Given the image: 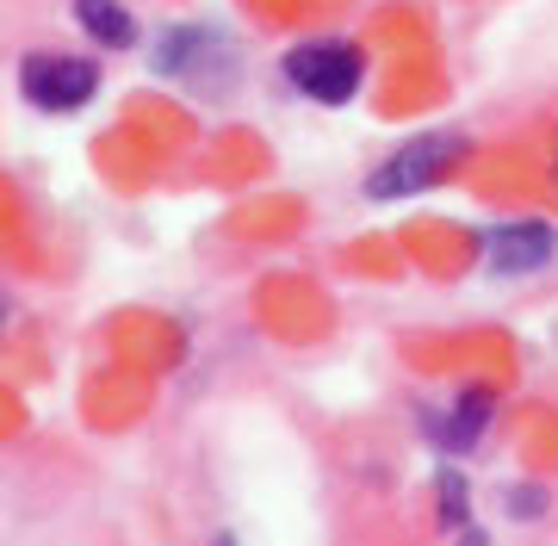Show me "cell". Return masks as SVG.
<instances>
[{
  "mask_svg": "<svg viewBox=\"0 0 558 546\" xmlns=\"http://www.w3.org/2000/svg\"><path fill=\"white\" fill-rule=\"evenodd\" d=\"M472 156V137L465 131H422V137H403L391 156H385L373 174H366V199H416L428 186H440L459 162Z\"/></svg>",
  "mask_w": 558,
  "mask_h": 546,
  "instance_id": "cell-1",
  "label": "cell"
},
{
  "mask_svg": "<svg viewBox=\"0 0 558 546\" xmlns=\"http://www.w3.org/2000/svg\"><path fill=\"white\" fill-rule=\"evenodd\" d=\"M502 503H509V515H515V522H539L553 497H546V485H509V497H502Z\"/></svg>",
  "mask_w": 558,
  "mask_h": 546,
  "instance_id": "cell-9",
  "label": "cell"
},
{
  "mask_svg": "<svg viewBox=\"0 0 558 546\" xmlns=\"http://www.w3.org/2000/svg\"><path fill=\"white\" fill-rule=\"evenodd\" d=\"M20 94L38 112H81L100 94V62L75 50H32L20 62Z\"/></svg>",
  "mask_w": 558,
  "mask_h": 546,
  "instance_id": "cell-3",
  "label": "cell"
},
{
  "mask_svg": "<svg viewBox=\"0 0 558 546\" xmlns=\"http://www.w3.org/2000/svg\"><path fill=\"white\" fill-rule=\"evenodd\" d=\"M435 522L447 534H465L472 527V485H465V472H453V465L435 472Z\"/></svg>",
  "mask_w": 558,
  "mask_h": 546,
  "instance_id": "cell-8",
  "label": "cell"
},
{
  "mask_svg": "<svg viewBox=\"0 0 558 546\" xmlns=\"http://www.w3.org/2000/svg\"><path fill=\"white\" fill-rule=\"evenodd\" d=\"M459 546H490V541H484L478 527H465V534H459Z\"/></svg>",
  "mask_w": 558,
  "mask_h": 546,
  "instance_id": "cell-10",
  "label": "cell"
},
{
  "mask_svg": "<svg viewBox=\"0 0 558 546\" xmlns=\"http://www.w3.org/2000/svg\"><path fill=\"white\" fill-rule=\"evenodd\" d=\"M490 416H497V391L465 385V391H453L440 410H428L422 435H428V447H440V453H472V447L490 435Z\"/></svg>",
  "mask_w": 558,
  "mask_h": 546,
  "instance_id": "cell-5",
  "label": "cell"
},
{
  "mask_svg": "<svg viewBox=\"0 0 558 546\" xmlns=\"http://www.w3.org/2000/svg\"><path fill=\"white\" fill-rule=\"evenodd\" d=\"M69 7H75L81 32L100 44V50H131L137 44V20H131L124 0H69Z\"/></svg>",
  "mask_w": 558,
  "mask_h": 546,
  "instance_id": "cell-7",
  "label": "cell"
},
{
  "mask_svg": "<svg viewBox=\"0 0 558 546\" xmlns=\"http://www.w3.org/2000/svg\"><path fill=\"white\" fill-rule=\"evenodd\" d=\"M478 255L490 274L502 280H521V274H539V267L558 255V230L546 218H509V223H490L478 236Z\"/></svg>",
  "mask_w": 558,
  "mask_h": 546,
  "instance_id": "cell-4",
  "label": "cell"
},
{
  "mask_svg": "<svg viewBox=\"0 0 558 546\" xmlns=\"http://www.w3.org/2000/svg\"><path fill=\"white\" fill-rule=\"evenodd\" d=\"M156 69L168 82H205V75H223L230 69V44L211 32V25H174L168 38L156 44Z\"/></svg>",
  "mask_w": 558,
  "mask_h": 546,
  "instance_id": "cell-6",
  "label": "cell"
},
{
  "mask_svg": "<svg viewBox=\"0 0 558 546\" xmlns=\"http://www.w3.org/2000/svg\"><path fill=\"white\" fill-rule=\"evenodd\" d=\"M279 75L299 87L304 100L317 106H348L366 87V50L348 38H311V44H292Z\"/></svg>",
  "mask_w": 558,
  "mask_h": 546,
  "instance_id": "cell-2",
  "label": "cell"
}]
</instances>
